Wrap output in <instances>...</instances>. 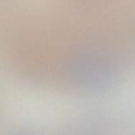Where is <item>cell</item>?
<instances>
[{
  "mask_svg": "<svg viewBox=\"0 0 135 135\" xmlns=\"http://www.w3.org/2000/svg\"><path fill=\"white\" fill-rule=\"evenodd\" d=\"M9 135H38L35 132H31V131H27V130H23V131H17V132H12Z\"/></svg>",
  "mask_w": 135,
  "mask_h": 135,
  "instance_id": "obj_1",
  "label": "cell"
}]
</instances>
